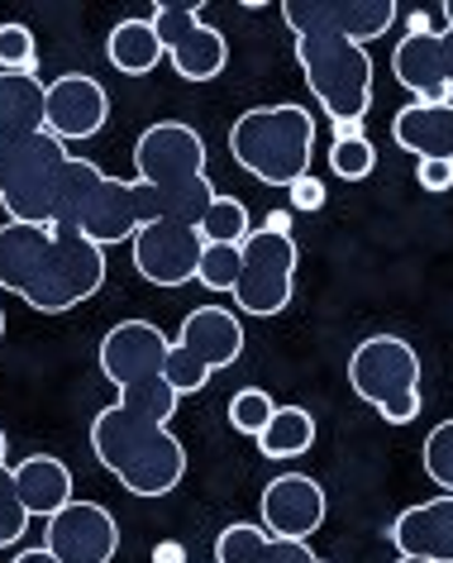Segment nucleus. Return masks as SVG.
Instances as JSON below:
<instances>
[{
  "mask_svg": "<svg viewBox=\"0 0 453 563\" xmlns=\"http://www.w3.org/2000/svg\"><path fill=\"white\" fill-rule=\"evenodd\" d=\"M387 540L396 554L406 559H430V563H453V492L406 506L401 516L387 526Z\"/></svg>",
  "mask_w": 453,
  "mask_h": 563,
  "instance_id": "obj_17",
  "label": "nucleus"
},
{
  "mask_svg": "<svg viewBox=\"0 0 453 563\" xmlns=\"http://www.w3.org/2000/svg\"><path fill=\"white\" fill-rule=\"evenodd\" d=\"M153 220H158V196H153V187H144L139 177L134 181L106 177L91 158H67L53 224L77 230L81 239L110 249V244L134 239Z\"/></svg>",
  "mask_w": 453,
  "mask_h": 563,
  "instance_id": "obj_3",
  "label": "nucleus"
},
{
  "mask_svg": "<svg viewBox=\"0 0 453 563\" xmlns=\"http://www.w3.org/2000/svg\"><path fill=\"white\" fill-rule=\"evenodd\" d=\"M281 20L296 38H349L367 48L396 24V0H287Z\"/></svg>",
  "mask_w": 453,
  "mask_h": 563,
  "instance_id": "obj_12",
  "label": "nucleus"
},
{
  "mask_svg": "<svg viewBox=\"0 0 453 563\" xmlns=\"http://www.w3.org/2000/svg\"><path fill=\"white\" fill-rule=\"evenodd\" d=\"M0 73L38 77V44L30 24H0Z\"/></svg>",
  "mask_w": 453,
  "mask_h": 563,
  "instance_id": "obj_28",
  "label": "nucleus"
},
{
  "mask_svg": "<svg viewBox=\"0 0 453 563\" xmlns=\"http://www.w3.org/2000/svg\"><path fill=\"white\" fill-rule=\"evenodd\" d=\"M324 487L306 473H281L263 487V530L277 534V540H301L310 544V534L324 526Z\"/></svg>",
  "mask_w": 453,
  "mask_h": 563,
  "instance_id": "obj_15",
  "label": "nucleus"
},
{
  "mask_svg": "<svg viewBox=\"0 0 453 563\" xmlns=\"http://www.w3.org/2000/svg\"><path fill=\"white\" fill-rule=\"evenodd\" d=\"M5 449H10V440H5V430H0V468H5Z\"/></svg>",
  "mask_w": 453,
  "mask_h": 563,
  "instance_id": "obj_36",
  "label": "nucleus"
},
{
  "mask_svg": "<svg viewBox=\"0 0 453 563\" xmlns=\"http://www.w3.org/2000/svg\"><path fill=\"white\" fill-rule=\"evenodd\" d=\"M263 230H277V234H291V210H267V216H263Z\"/></svg>",
  "mask_w": 453,
  "mask_h": 563,
  "instance_id": "obj_33",
  "label": "nucleus"
},
{
  "mask_svg": "<svg viewBox=\"0 0 453 563\" xmlns=\"http://www.w3.org/2000/svg\"><path fill=\"white\" fill-rule=\"evenodd\" d=\"M353 397L377 406L387 426H410L420 416V354L401 334H367L349 354Z\"/></svg>",
  "mask_w": 453,
  "mask_h": 563,
  "instance_id": "obj_7",
  "label": "nucleus"
},
{
  "mask_svg": "<svg viewBox=\"0 0 453 563\" xmlns=\"http://www.w3.org/2000/svg\"><path fill=\"white\" fill-rule=\"evenodd\" d=\"M324 206V181H316V177H301L291 187V210L296 216H306V210H320Z\"/></svg>",
  "mask_w": 453,
  "mask_h": 563,
  "instance_id": "obj_32",
  "label": "nucleus"
},
{
  "mask_svg": "<svg viewBox=\"0 0 453 563\" xmlns=\"http://www.w3.org/2000/svg\"><path fill=\"white\" fill-rule=\"evenodd\" d=\"M396 563H430V559H406V554H401V559H396Z\"/></svg>",
  "mask_w": 453,
  "mask_h": 563,
  "instance_id": "obj_38",
  "label": "nucleus"
},
{
  "mask_svg": "<svg viewBox=\"0 0 453 563\" xmlns=\"http://www.w3.org/2000/svg\"><path fill=\"white\" fill-rule=\"evenodd\" d=\"M239 358H244V325H239V316L224 311V306H196L181 320V334L167 344L163 373L177 397H196L210 377L234 368Z\"/></svg>",
  "mask_w": 453,
  "mask_h": 563,
  "instance_id": "obj_9",
  "label": "nucleus"
},
{
  "mask_svg": "<svg viewBox=\"0 0 453 563\" xmlns=\"http://www.w3.org/2000/svg\"><path fill=\"white\" fill-rule=\"evenodd\" d=\"M416 181H420L424 191H453V163H444V158L420 163L416 167Z\"/></svg>",
  "mask_w": 453,
  "mask_h": 563,
  "instance_id": "obj_31",
  "label": "nucleus"
},
{
  "mask_svg": "<svg viewBox=\"0 0 453 563\" xmlns=\"http://www.w3.org/2000/svg\"><path fill=\"white\" fill-rule=\"evenodd\" d=\"M30 506L20 501V487H15V473H10V463L0 468V549L20 544L24 530H30Z\"/></svg>",
  "mask_w": 453,
  "mask_h": 563,
  "instance_id": "obj_30",
  "label": "nucleus"
},
{
  "mask_svg": "<svg viewBox=\"0 0 453 563\" xmlns=\"http://www.w3.org/2000/svg\"><path fill=\"white\" fill-rule=\"evenodd\" d=\"M106 249L63 224H0V291L44 316L101 297Z\"/></svg>",
  "mask_w": 453,
  "mask_h": 563,
  "instance_id": "obj_2",
  "label": "nucleus"
},
{
  "mask_svg": "<svg viewBox=\"0 0 453 563\" xmlns=\"http://www.w3.org/2000/svg\"><path fill=\"white\" fill-rule=\"evenodd\" d=\"M167 334L148 320H120L101 340V373L120 401L91 420V454L134 497H167L187 477V444L173 434L177 391L167 383Z\"/></svg>",
  "mask_w": 453,
  "mask_h": 563,
  "instance_id": "obj_1",
  "label": "nucleus"
},
{
  "mask_svg": "<svg viewBox=\"0 0 453 563\" xmlns=\"http://www.w3.org/2000/svg\"><path fill=\"white\" fill-rule=\"evenodd\" d=\"M130 253H134V273L153 282V287H187L201 273L206 239L196 224L153 220L130 239Z\"/></svg>",
  "mask_w": 453,
  "mask_h": 563,
  "instance_id": "obj_13",
  "label": "nucleus"
},
{
  "mask_svg": "<svg viewBox=\"0 0 453 563\" xmlns=\"http://www.w3.org/2000/svg\"><path fill=\"white\" fill-rule=\"evenodd\" d=\"M296 67L334 124H363V115L373 110V58L363 44L296 38Z\"/></svg>",
  "mask_w": 453,
  "mask_h": 563,
  "instance_id": "obj_8",
  "label": "nucleus"
},
{
  "mask_svg": "<svg viewBox=\"0 0 453 563\" xmlns=\"http://www.w3.org/2000/svg\"><path fill=\"white\" fill-rule=\"evenodd\" d=\"M444 38V73H449V87H453V30H439Z\"/></svg>",
  "mask_w": 453,
  "mask_h": 563,
  "instance_id": "obj_35",
  "label": "nucleus"
},
{
  "mask_svg": "<svg viewBox=\"0 0 453 563\" xmlns=\"http://www.w3.org/2000/svg\"><path fill=\"white\" fill-rule=\"evenodd\" d=\"M296 234H277L253 224V234L244 239V273L234 287V306L244 316H281L296 297Z\"/></svg>",
  "mask_w": 453,
  "mask_h": 563,
  "instance_id": "obj_10",
  "label": "nucleus"
},
{
  "mask_svg": "<svg viewBox=\"0 0 453 563\" xmlns=\"http://www.w3.org/2000/svg\"><path fill=\"white\" fill-rule=\"evenodd\" d=\"M420 468L439 492H453V420H439V426L424 434Z\"/></svg>",
  "mask_w": 453,
  "mask_h": 563,
  "instance_id": "obj_27",
  "label": "nucleus"
},
{
  "mask_svg": "<svg viewBox=\"0 0 453 563\" xmlns=\"http://www.w3.org/2000/svg\"><path fill=\"white\" fill-rule=\"evenodd\" d=\"M148 20L158 30L167 63L177 67L181 81H216L230 67V44H224V34L216 24H206L201 0H163Z\"/></svg>",
  "mask_w": 453,
  "mask_h": 563,
  "instance_id": "obj_11",
  "label": "nucleus"
},
{
  "mask_svg": "<svg viewBox=\"0 0 453 563\" xmlns=\"http://www.w3.org/2000/svg\"><path fill=\"white\" fill-rule=\"evenodd\" d=\"M0 340H5V311H0Z\"/></svg>",
  "mask_w": 453,
  "mask_h": 563,
  "instance_id": "obj_39",
  "label": "nucleus"
},
{
  "mask_svg": "<svg viewBox=\"0 0 453 563\" xmlns=\"http://www.w3.org/2000/svg\"><path fill=\"white\" fill-rule=\"evenodd\" d=\"M10 563H58V559H53V554H48V549H44V544H38V549H20V554H15V559H10Z\"/></svg>",
  "mask_w": 453,
  "mask_h": 563,
  "instance_id": "obj_34",
  "label": "nucleus"
},
{
  "mask_svg": "<svg viewBox=\"0 0 453 563\" xmlns=\"http://www.w3.org/2000/svg\"><path fill=\"white\" fill-rule=\"evenodd\" d=\"M391 139L406 153H416L420 163H430V158L453 163V101L449 106H424V101L401 106L391 120Z\"/></svg>",
  "mask_w": 453,
  "mask_h": 563,
  "instance_id": "obj_19",
  "label": "nucleus"
},
{
  "mask_svg": "<svg viewBox=\"0 0 453 563\" xmlns=\"http://www.w3.org/2000/svg\"><path fill=\"white\" fill-rule=\"evenodd\" d=\"M391 73L424 106H449L453 101V87H449V73H444V38H439V30H406V38L391 53Z\"/></svg>",
  "mask_w": 453,
  "mask_h": 563,
  "instance_id": "obj_18",
  "label": "nucleus"
},
{
  "mask_svg": "<svg viewBox=\"0 0 453 563\" xmlns=\"http://www.w3.org/2000/svg\"><path fill=\"white\" fill-rule=\"evenodd\" d=\"M377 167V144L363 134V124H334V144H330V173L339 181H363Z\"/></svg>",
  "mask_w": 453,
  "mask_h": 563,
  "instance_id": "obj_24",
  "label": "nucleus"
},
{
  "mask_svg": "<svg viewBox=\"0 0 453 563\" xmlns=\"http://www.w3.org/2000/svg\"><path fill=\"white\" fill-rule=\"evenodd\" d=\"M106 58L124 77H148L153 67L167 58V53H163V38H158V30H153V20H139L134 15V20H120L115 30H110Z\"/></svg>",
  "mask_w": 453,
  "mask_h": 563,
  "instance_id": "obj_22",
  "label": "nucleus"
},
{
  "mask_svg": "<svg viewBox=\"0 0 453 563\" xmlns=\"http://www.w3.org/2000/svg\"><path fill=\"white\" fill-rule=\"evenodd\" d=\"M44 549L58 563H110L120 554V520L101 501H67L44 520Z\"/></svg>",
  "mask_w": 453,
  "mask_h": 563,
  "instance_id": "obj_14",
  "label": "nucleus"
},
{
  "mask_svg": "<svg viewBox=\"0 0 453 563\" xmlns=\"http://www.w3.org/2000/svg\"><path fill=\"white\" fill-rule=\"evenodd\" d=\"M310 444H316V416L306 406H277L267 430L258 434L263 459H301L310 454Z\"/></svg>",
  "mask_w": 453,
  "mask_h": 563,
  "instance_id": "obj_23",
  "label": "nucleus"
},
{
  "mask_svg": "<svg viewBox=\"0 0 453 563\" xmlns=\"http://www.w3.org/2000/svg\"><path fill=\"white\" fill-rule=\"evenodd\" d=\"M310 563H324V559H310Z\"/></svg>",
  "mask_w": 453,
  "mask_h": 563,
  "instance_id": "obj_40",
  "label": "nucleus"
},
{
  "mask_svg": "<svg viewBox=\"0 0 453 563\" xmlns=\"http://www.w3.org/2000/svg\"><path fill=\"white\" fill-rule=\"evenodd\" d=\"M67 144L44 134H0V210L15 224H53Z\"/></svg>",
  "mask_w": 453,
  "mask_h": 563,
  "instance_id": "obj_6",
  "label": "nucleus"
},
{
  "mask_svg": "<svg viewBox=\"0 0 453 563\" xmlns=\"http://www.w3.org/2000/svg\"><path fill=\"white\" fill-rule=\"evenodd\" d=\"M48 87L30 73H0V134H44Z\"/></svg>",
  "mask_w": 453,
  "mask_h": 563,
  "instance_id": "obj_21",
  "label": "nucleus"
},
{
  "mask_svg": "<svg viewBox=\"0 0 453 563\" xmlns=\"http://www.w3.org/2000/svg\"><path fill=\"white\" fill-rule=\"evenodd\" d=\"M239 273H244V244H206L196 282H201L206 291H216V297H234Z\"/></svg>",
  "mask_w": 453,
  "mask_h": 563,
  "instance_id": "obj_26",
  "label": "nucleus"
},
{
  "mask_svg": "<svg viewBox=\"0 0 453 563\" xmlns=\"http://www.w3.org/2000/svg\"><path fill=\"white\" fill-rule=\"evenodd\" d=\"M134 177L153 187L158 196V220H177V224H196L201 230L206 210L216 206V187L206 177V144L191 124L181 120H163L148 124L134 144Z\"/></svg>",
  "mask_w": 453,
  "mask_h": 563,
  "instance_id": "obj_4",
  "label": "nucleus"
},
{
  "mask_svg": "<svg viewBox=\"0 0 453 563\" xmlns=\"http://www.w3.org/2000/svg\"><path fill=\"white\" fill-rule=\"evenodd\" d=\"M273 411H277V401L267 397L263 387H244V391H234V397H230V426L239 434H253V440L267 430Z\"/></svg>",
  "mask_w": 453,
  "mask_h": 563,
  "instance_id": "obj_29",
  "label": "nucleus"
},
{
  "mask_svg": "<svg viewBox=\"0 0 453 563\" xmlns=\"http://www.w3.org/2000/svg\"><path fill=\"white\" fill-rule=\"evenodd\" d=\"M444 15H449V30H453V0H449V5H444Z\"/></svg>",
  "mask_w": 453,
  "mask_h": 563,
  "instance_id": "obj_37",
  "label": "nucleus"
},
{
  "mask_svg": "<svg viewBox=\"0 0 453 563\" xmlns=\"http://www.w3.org/2000/svg\"><path fill=\"white\" fill-rule=\"evenodd\" d=\"M230 158L263 187H296L316 158V115L306 106H253L230 124Z\"/></svg>",
  "mask_w": 453,
  "mask_h": 563,
  "instance_id": "obj_5",
  "label": "nucleus"
},
{
  "mask_svg": "<svg viewBox=\"0 0 453 563\" xmlns=\"http://www.w3.org/2000/svg\"><path fill=\"white\" fill-rule=\"evenodd\" d=\"M10 473H15L20 501L30 506V516H38V520L58 516L67 501H77L73 497V468L53 454H30V459H20Z\"/></svg>",
  "mask_w": 453,
  "mask_h": 563,
  "instance_id": "obj_20",
  "label": "nucleus"
},
{
  "mask_svg": "<svg viewBox=\"0 0 453 563\" xmlns=\"http://www.w3.org/2000/svg\"><path fill=\"white\" fill-rule=\"evenodd\" d=\"M106 120H110V96L96 77L67 73L48 81V134L58 144H87V139L106 130Z\"/></svg>",
  "mask_w": 453,
  "mask_h": 563,
  "instance_id": "obj_16",
  "label": "nucleus"
},
{
  "mask_svg": "<svg viewBox=\"0 0 453 563\" xmlns=\"http://www.w3.org/2000/svg\"><path fill=\"white\" fill-rule=\"evenodd\" d=\"M253 234V220H248V206L239 196H216V206L206 210L201 220V239L206 244H244Z\"/></svg>",
  "mask_w": 453,
  "mask_h": 563,
  "instance_id": "obj_25",
  "label": "nucleus"
}]
</instances>
